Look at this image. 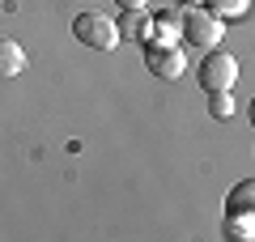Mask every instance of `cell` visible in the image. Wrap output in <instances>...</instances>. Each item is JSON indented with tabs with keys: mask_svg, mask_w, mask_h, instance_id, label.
Instances as JSON below:
<instances>
[{
	"mask_svg": "<svg viewBox=\"0 0 255 242\" xmlns=\"http://www.w3.org/2000/svg\"><path fill=\"white\" fill-rule=\"evenodd\" d=\"M149 26H153V13L132 9V13H124V21H119V38H128V43H140V47H145V43H149Z\"/></svg>",
	"mask_w": 255,
	"mask_h": 242,
	"instance_id": "cell-6",
	"label": "cell"
},
{
	"mask_svg": "<svg viewBox=\"0 0 255 242\" xmlns=\"http://www.w3.org/2000/svg\"><path fill=\"white\" fill-rule=\"evenodd\" d=\"M209 9L217 13L221 21H238V17L251 13V0H209Z\"/></svg>",
	"mask_w": 255,
	"mask_h": 242,
	"instance_id": "cell-10",
	"label": "cell"
},
{
	"mask_svg": "<svg viewBox=\"0 0 255 242\" xmlns=\"http://www.w3.org/2000/svg\"><path fill=\"white\" fill-rule=\"evenodd\" d=\"M226 238H230V242H255V217H247V213H226Z\"/></svg>",
	"mask_w": 255,
	"mask_h": 242,
	"instance_id": "cell-9",
	"label": "cell"
},
{
	"mask_svg": "<svg viewBox=\"0 0 255 242\" xmlns=\"http://www.w3.org/2000/svg\"><path fill=\"white\" fill-rule=\"evenodd\" d=\"M179 4H183V9H191V4H204V0H179Z\"/></svg>",
	"mask_w": 255,
	"mask_h": 242,
	"instance_id": "cell-13",
	"label": "cell"
},
{
	"mask_svg": "<svg viewBox=\"0 0 255 242\" xmlns=\"http://www.w3.org/2000/svg\"><path fill=\"white\" fill-rule=\"evenodd\" d=\"M196 81H200L204 90H234V81H238V60L230 51H221V47H213L209 55L200 60V68H196Z\"/></svg>",
	"mask_w": 255,
	"mask_h": 242,
	"instance_id": "cell-3",
	"label": "cell"
},
{
	"mask_svg": "<svg viewBox=\"0 0 255 242\" xmlns=\"http://www.w3.org/2000/svg\"><path fill=\"white\" fill-rule=\"evenodd\" d=\"M145 68L157 81H179L187 72V51L183 47H162V43H145Z\"/></svg>",
	"mask_w": 255,
	"mask_h": 242,
	"instance_id": "cell-4",
	"label": "cell"
},
{
	"mask_svg": "<svg viewBox=\"0 0 255 242\" xmlns=\"http://www.w3.org/2000/svg\"><path fill=\"white\" fill-rule=\"evenodd\" d=\"M221 38H226V21L217 17L213 9H204V4H191V9H183V43L191 47H221Z\"/></svg>",
	"mask_w": 255,
	"mask_h": 242,
	"instance_id": "cell-2",
	"label": "cell"
},
{
	"mask_svg": "<svg viewBox=\"0 0 255 242\" xmlns=\"http://www.w3.org/2000/svg\"><path fill=\"white\" fill-rule=\"evenodd\" d=\"M209 115L213 119H230L234 115V90H213L209 94Z\"/></svg>",
	"mask_w": 255,
	"mask_h": 242,
	"instance_id": "cell-11",
	"label": "cell"
},
{
	"mask_svg": "<svg viewBox=\"0 0 255 242\" xmlns=\"http://www.w3.org/2000/svg\"><path fill=\"white\" fill-rule=\"evenodd\" d=\"M247 115H251V123H255V98H251V107H247Z\"/></svg>",
	"mask_w": 255,
	"mask_h": 242,
	"instance_id": "cell-14",
	"label": "cell"
},
{
	"mask_svg": "<svg viewBox=\"0 0 255 242\" xmlns=\"http://www.w3.org/2000/svg\"><path fill=\"white\" fill-rule=\"evenodd\" d=\"M149 43L179 47V43H183V13H174V9L153 13V26H149Z\"/></svg>",
	"mask_w": 255,
	"mask_h": 242,
	"instance_id": "cell-5",
	"label": "cell"
},
{
	"mask_svg": "<svg viewBox=\"0 0 255 242\" xmlns=\"http://www.w3.org/2000/svg\"><path fill=\"white\" fill-rule=\"evenodd\" d=\"M115 4H119V9H124V13H132V9H145L149 0H115Z\"/></svg>",
	"mask_w": 255,
	"mask_h": 242,
	"instance_id": "cell-12",
	"label": "cell"
},
{
	"mask_svg": "<svg viewBox=\"0 0 255 242\" xmlns=\"http://www.w3.org/2000/svg\"><path fill=\"white\" fill-rule=\"evenodd\" d=\"M73 38L81 47H94V51H115L124 38H119V21L111 13H77L73 17Z\"/></svg>",
	"mask_w": 255,
	"mask_h": 242,
	"instance_id": "cell-1",
	"label": "cell"
},
{
	"mask_svg": "<svg viewBox=\"0 0 255 242\" xmlns=\"http://www.w3.org/2000/svg\"><path fill=\"white\" fill-rule=\"evenodd\" d=\"M26 72V47H17L13 38H0V81H13Z\"/></svg>",
	"mask_w": 255,
	"mask_h": 242,
	"instance_id": "cell-7",
	"label": "cell"
},
{
	"mask_svg": "<svg viewBox=\"0 0 255 242\" xmlns=\"http://www.w3.org/2000/svg\"><path fill=\"white\" fill-rule=\"evenodd\" d=\"M226 213H247V217H255V179H243V183L230 187Z\"/></svg>",
	"mask_w": 255,
	"mask_h": 242,
	"instance_id": "cell-8",
	"label": "cell"
}]
</instances>
